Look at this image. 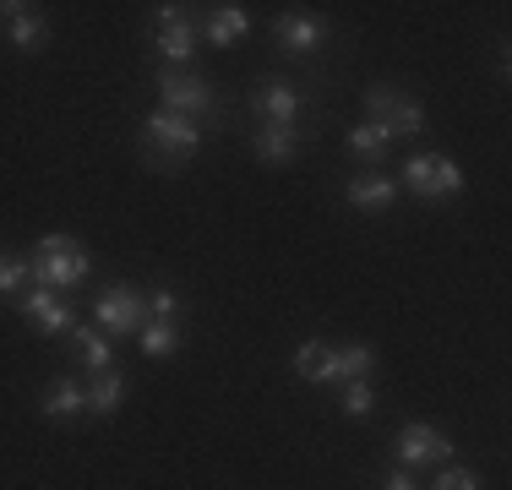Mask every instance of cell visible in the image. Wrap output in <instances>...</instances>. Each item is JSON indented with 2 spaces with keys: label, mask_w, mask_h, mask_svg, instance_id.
<instances>
[{
  "label": "cell",
  "mask_w": 512,
  "mask_h": 490,
  "mask_svg": "<svg viewBox=\"0 0 512 490\" xmlns=\"http://www.w3.org/2000/svg\"><path fill=\"white\" fill-rule=\"evenodd\" d=\"M256 109H262L267 126H295L300 120V88L295 82H262V88H256Z\"/></svg>",
  "instance_id": "obj_11"
},
{
  "label": "cell",
  "mask_w": 512,
  "mask_h": 490,
  "mask_svg": "<svg viewBox=\"0 0 512 490\" xmlns=\"http://www.w3.org/2000/svg\"><path fill=\"white\" fill-rule=\"evenodd\" d=\"M175 311H180V294L175 289H153L148 294V316H158V322H175Z\"/></svg>",
  "instance_id": "obj_25"
},
{
  "label": "cell",
  "mask_w": 512,
  "mask_h": 490,
  "mask_svg": "<svg viewBox=\"0 0 512 490\" xmlns=\"http://www.w3.org/2000/svg\"><path fill=\"white\" fill-rule=\"evenodd\" d=\"M295 376H306V382H333V349H327V343H300Z\"/></svg>",
  "instance_id": "obj_20"
},
{
  "label": "cell",
  "mask_w": 512,
  "mask_h": 490,
  "mask_svg": "<svg viewBox=\"0 0 512 490\" xmlns=\"http://www.w3.org/2000/svg\"><path fill=\"white\" fill-rule=\"evenodd\" d=\"M398 186H409L414 196H425V202H447V196L463 191V169L447 153H414L404 164V180H398Z\"/></svg>",
  "instance_id": "obj_2"
},
{
  "label": "cell",
  "mask_w": 512,
  "mask_h": 490,
  "mask_svg": "<svg viewBox=\"0 0 512 490\" xmlns=\"http://www.w3.org/2000/svg\"><path fill=\"white\" fill-rule=\"evenodd\" d=\"M71 343H77V360L88 365L93 376L109 371V338L99 333V327H71Z\"/></svg>",
  "instance_id": "obj_19"
},
{
  "label": "cell",
  "mask_w": 512,
  "mask_h": 490,
  "mask_svg": "<svg viewBox=\"0 0 512 490\" xmlns=\"http://www.w3.org/2000/svg\"><path fill=\"white\" fill-rule=\"evenodd\" d=\"M398 196V180L393 175H360L349 180V207H360V213H382V207H393Z\"/></svg>",
  "instance_id": "obj_13"
},
{
  "label": "cell",
  "mask_w": 512,
  "mask_h": 490,
  "mask_svg": "<svg viewBox=\"0 0 512 490\" xmlns=\"http://www.w3.org/2000/svg\"><path fill=\"white\" fill-rule=\"evenodd\" d=\"M158 98H164L169 115H186V120H197V126L218 115L213 88H207L202 77H186V71H164V77H158Z\"/></svg>",
  "instance_id": "obj_4"
},
{
  "label": "cell",
  "mask_w": 512,
  "mask_h": 490,
  "mask_svg": "<svg viewBox=\"0 0 512 490\" xmlns=\"http://www.w3.org/2000/svg\"><path fill=\"white\" fill-rule=\"evenodd\" d=\"M120 398H126V376L120 371H99L88 387V414H99V420H109V414L120 409Z\"/></svg>",
  "instance_id": "obj_17"
},
{
  "label": "cell",
  "mask_w": 512,
  "mask_h": 490,
  "mask_svg": "<svg viewBox=\"0 0 512 490\" xmlns=\"http://www.w3.org/2000/svg\"><path fill=\"white\" fill-rule=\"evenodd\" d=\"M246 33H251V17H246V6H218V11H213V22H207V39H213L218 49L240 44Z\"/></svg>",
  "instance_id": "obj_16"
},
{
  "label": "cell",
  "mask_w": 512,
  "mask_h": 490,
  "mask_svg": "<svg viewBox=\"0 0 512 490\" xmlns=\"http://www.w3.org/2000/svg\"><path fill=\"white\" fill-rule=\"evenodd\" d=\"M447 458H453V441L436 431V425L414 420L398 431V463H447Z\"/></svg>",
  "instance_id": "obj_9"
},
{
  "label": "cell",
  "mask_w": 512,
  "mask_h": 490,
  "mask_svg": "<svg viewBox=\"0 0 512 490\" xmlns=\"http://www.w3.org/2000/svg\"><path fill=\"white\" fill-rule=\"evenodd\" d=\"M93 316H99L104 338H126V333H142V322H148V300H142L137 289L115 284V289H104L99 300H93Z\"/></svg>",
  "instance_id": "obj_5"
},
{
  "label": "cell",
  "mask_w": 512,
  "mask_h": 490,
  "mask_svg": "<svg viewBox=\"0 0 512 490\" xmlns=\"http://www.w3.org/2000/svg\"><path fill=\"white\" fill-rule=\"evenodd\" d=\"M365 109H371V126H382L393 142L398 137H420L425 131V109L398 88H371L365 93Z\"/></svg>",
  "instance_id": "obj_3"
},
{
  "label": "cell",
  "mask_w": 512,
  "mask_h": 490,
  "mask_svg": "<svg viewBox=\"0 0 512 490\" xmlns=\"http://www.w3.org/2000/svg\"><path fill=\"white\" fill-rule=\"evenodd\" d=\"M142 354H148V360H158V354H175L180 349V327L175 322H158V316H148V322H142Z\"/></svg>",
  "instance_id": "obj_21"
},
{
  "label": "cell",
  "mask_w": 512,
  "mask_h": 490,
  "mask_svg": "<svg viewBox=\"0 0 512 490\" xmlns=\"http://www.w3.org/2000/svg\"><path fill=\"white\" fill-rule=\"evenodd\" d=\"M191 44H197V22H191L180 6H158V49H164L169 71L191 60Z\"/></svg>",
  "instance_id": "obj_8"
},
{
  "label": "cell",
  "mask_w": 512,
  "mask_h": 490,
  "mask_svg": "<svg viewBox=\"0 0 512 490\" xmlns=\"http://www.w3.org/2000/svg\"><path fill=\"white\" fill-rule=\"evenodd\" d=\"M0 11H6V22H11V44L17 49H33V44L50 39V22H44L33 6H17V0H11V6H0Z\"/></svg>",
  "instance_id": "obj_14"
},
{
  "label": "cell",
  "mask_w": 512,
  "mask_h": 490,
  "mask_svg": "<svg viewBox=\"0 0 512 490\" xmlns=\"http://www.w3.org/2000/svg\"><path fill=\"white\" fill-rule=\"evenodd\" d=\"M148 142L158 147V158L186 164V158L202 147V126H197V120H186V115H169V109H153V115H148Z\"/></svg>",
  "instance_id": "obj_6"
},
{
  "label": "cell",
  "mask_w": 512,
  "mask_h": 490,
  "mask_svg": "<svg viewBox=\"0 0 512 490\" xmlns=\"http://www.w3.org/2000/svg\"><path fill=\"white\" fill-rule=\"evenodd\" d=\"M382 490H420V485H414V480H409V474H404V469H398V474H387V480H382Z\"/></svg>",
  "instance_id": "obj_27"
},
{
  "label": "cell",
  "mask_w": 512,
  "mask_h": 490,
  "mask_svg": "<svg viewBox=\"0 0 512 490\" xmlns=\"http://www.w3.org/2000/svg\"><path fill=\"white\" fill-rule=\"evenodd\" d=\"M273 33H278V44H284L289 55H311V49L327 39V22L322 17H300V11H284V17L273 22Z\"/></svg>",
  "instance_id": "obj_10"
},
{
  "label": "cell",
  "mask_w": 512,
  "mask_h": 490,
  "mask_svg": "<svg viewBox=\"0 0 512 490\" xmlns=\"http://www.w3.org/2000/svg\"><path fill=\"white\" fill-rule=\"evenodd\" d=\"M39 409H44V420H77V414H88V387L77 376H60V382L44 387Z\"/></svg>",
  "instance_id": "obj_12"
},
{
  "label": "cell",
  "mask_w": 512,
  "mask_h": 490,
  "mask_svg": "<svg viewBox=\"0 0 512 490\" xmlns=\"http://www.w3.org/2000/svg\"><path fill=\"white\" fill-rule=\"evenodd\" d=\"M376 365L371 343H349V349H333V382H365Z\"/></svg>",
  "instance_id": "obj_18"
},
{
  "label": "cell",
  "mask_w": 512,
  "mask_h": 490,
  "mask_svg": "<svg viewBox=\"0 0 512 490\" xmlns=\"http://www.w3.org/2000/svg\"><path fill=\"white\" fill-rule=\"evenodd\" d=\"M28 278H33V262H22V256H0V294H17Z\"/></svg>",
  "instance_id": "obj_23"
},
{
  "label": "cell",
  "mask_w": 512,
  "mask_h": 490,
  "mask_svg": "<svg viewBox=\"0 0 512 490\" xmlns=\"http://www.w3.org/2000/svg\"><path fill=\"white\" fill-rule=\"evenodd\" d=\"M371 409H376L371 382H349V387H344V414H349V420H365Z\"/></svg>",
  "instance_id": "obj_24"
},
{
  "label": "cell",
  "mask_w": 512,
  "mask_h": 490,
  "mask_svg": "<svg viewBox=\"0 0 512 490\" xmlns=\"http://www.w3.org/2000/svg\"><path fill=\"white\" fill-rule=\"evenodd\" d=\"M88 273H93L88 251H82L77 240H66V235H50L39 251H33V284H39V289L66 294V289H77Z\"/></svg>",
  "instance_id": "obj_1"
},
{
  "label": "cell",
  "mask_w": 512,
  "mask_h": 490,
  "mask_svg": "<svg viewBox=\"0 0 512 490\" xmlns=\"http://www.w3.org/2000/svg\"><path fill=\"white\" fill-rule=\"evenodd\" d=\"M431 490H474V474L469 469H447V474H436Z\"/></svg>",
  "instance_id": "obj_26"
},
{
  "label": "cell",
  "mask_w": 512,
  "mask_h": 490,
  "mask_svg": "<svg viewBox=\"0 0 512 490\" xmlns=\"http://www.w3.org/2000/svg\"><path fill=\"white\" fill-rule=\"evenodd\" d=\"M387 147H393V137H387L382 126H371V120H365V126H355L349 131V153H360V158H387Z\"/></svg>",
  "instance_id": "obj_22"
},
{
  "label": "cell",
  "mask_w": 512,
  "mask_h": 490,
  "mask_svg": "<svg viewBox=\"0 0 512 490\" xmlns=\"http://www.w3.org/2000/svg\"><path fill=\"white\" fill-rule=\"evenodd\" d=\"M22 316H28L33 333H50V338H60V333H71V327H77V311H71L55 289H39V284L22 294Z\"/></svg>",
  "instance_id": "obj_7"
},
{
  "label": "cell",
  "mask_w": 512,
  "mask_h": 490,
  "mask_svg": "<svg viewBox=\"0 0 512 490\" xmlns=\"http://www.w3.org/2000/svg\"><path fill=\"white\" fill-rule=\"evenodd\" d=\"M295 147H300L295 126H262V131H256V158H262V164H289Z\"/></svg>",
  "instance_id": "obj_15"
}]
</instances>
